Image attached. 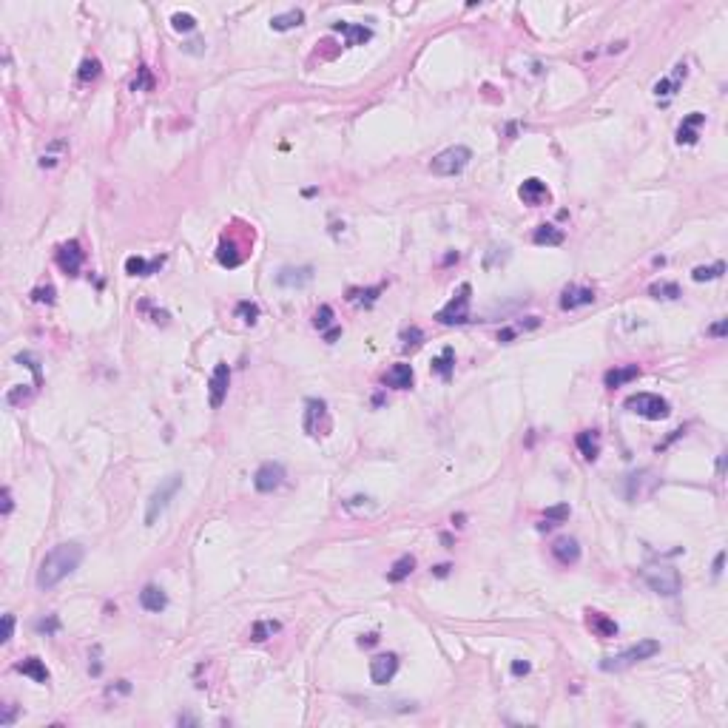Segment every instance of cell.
<instances>
[{
    "instance_id": "cell-25",
    "label": "cell",
    "mask_w": 728,
    "mask_h": 728,
    "mask_svg": "<svg viewBox=\"0 0 728 728\" xmlns=\"http://www.w3.org/2000/svg\"><path fill=\"white\" fill-rule=\"evenodd\" d=\"M685 74H688V66H685V63H677L672 77H663V80L655 86V94H657V97H672V94H677L680 83L685 80Z\"/></svg>"
},
{
    "instance_id": "cell-3",
    "label": "cell",
    "mask_w": 728,
    "mask_h": 728,
    "mask_svg": "<svg viewBox=\"0 0 728 728\" xmlns=\"http://www.w3.org/2000/svg\"><path fill=\"white\" fill-rule=\"evenodd\" d=\"M657 651H660V643H657V640H640V643H635V646L623 648L620 655L606 657V660L600 663V668H603V672H623V668L635 666V663H640V660L655 657Z\"/></svg>"
},
{
    "instance_id": "cell-26",
    "label": "cell",
    "mask_w": 728,
    "mask_h": 728,
    "mask_svg": "<svg viewBox=\"0 0 728 728\" xmlns=\"http://www.w3.org/2000/svg\"><path fill=\"white\" fill-rule=\"evenodd\" d=\"M217 259H219V265H225V267H239V265L245 262V251H239V245H236V242L222 239L219 247H217Z\"/></svg>"
},
{
    "instance_id": "cell-45",
    "label": "cell",
    "mask_w": 728,
    "mask_h": 728,
    "mask_svg": "<svg viewBox=\"0 0 728 728\" xmlns=\"http://www.w3.org/2000/svg\"><path fill=\"white\" fill-rule=\"evenodd\" d=\"M14 638V615H3V638L0 643H9Z\"/></svg>"
},
{
    "instance_id": "cell-12",
    "label": "cell",
    "mask_w": 728,
    "mask_h": 728,
    "mask_svg": "<svg viewBox=\"0 0 728 728\" xmlns=\"http://www.w3.org/2000/svg\"><path fill=\"white\" fill-rule=\"evenodd\" d=\"M398 672V657L393 655V651H387V655H378L370 660V680L376 685H387Z\"/></svg>"
},
{
    "instance_id": "cell-55",
    "label": "cell",
    "mask_w": 728,
    "mask_h": 728,
    "mask_svg": "<svg viewBox=\"0 0 728 728\" xmlns=\"http://www.w3.org/2000/svg\"><path fill=\"white\" fill-rule=\"evenodd\" d=\"M450 569H452L450 563H441V566H435V569H433V574H435V578H447Z\"/></svg>"
},
{
    "instance_id": "cell-29",
    "label": "cell",
    "mask_w": 728,
    "mask_h": 728,
    "mask_svg": "<svg viewBox=\"0 0 728 728\" xmlns=\"http://www.w3.org/2000/svg\"><path fill=\"white\" fill-rule=\"evenodd\" d=\"M563 239H566V234L561 231V228H555V225H538V228H535V234H532L535 245H546V247L563 245Z\"/></svg>"
},
{
    "instance_id": "cell-6",
    "label": "cell",
    "mask_w": 728,
    "mask_h": 728,
    "mask_svg": "<svg viewBox=\"0 0 728 728\" xmlns=\"http://www.w3.org/2000/svg\"><path fill=\"white\" fill-rule=\"evenodd\" d=\"M470 299H472V284L470 282L458 284L452 299L435 313V321L438 324H467L470 321Z\"/></svg>"
},
{
    "instance_id": "cell-22",
    "label": "cell",
    "mask_w": 728,
    "mask_h": 728,
    "mask_svg": "<svg viewBox=\"0 0 728 728\" xmlns=\"http://www.w3.org/2000/svg\"><path fill=\"white\" fill-rule=\"evenodd\" d=\"M140 606L145 609V611H162L165 606H168V595H165V589H160V586H154V583H148V586H143V592H140Z\"/></svg>"
},
{
    "instance_id": "cell-37",
    "label": "cell",
    "mask_w": 728,
    "mask_h": 728,
    "mask_svg": "<svg viewBox=\"0 0 728 728\" xmlns=\"http://www.w3.org/2000/svg\"><path fill=\"white\" fill-rule=\"evenodd\" d=\"M723 274H725V265L723 262H717L712 267H703L700 265V267H694V271H692V279L694 282H708V279H720Z\"/></svg>"
},
{
    "instance_id": "cell-9",
    "label": "cell",
    "mask_w": 728,
    "mask_h": 728,
    "mask_svg": "<svg viewBox=\"0 0 728 728\" xmlns=\"http://www.w3.org/2000/svg\"><path fill=\"white\" fill-rule=\"evenodd\" d=\"M54 259H57V265H60V271L66 276H77L80 267H83L86 254H83V247H80L77 239H69V242H63L60 247H57V256Z\"/></svg>"
},
{
    "instance_id": "cell-40",
    "label": "cell",
    "mask_w": 728,
    "mask_h": 728,
    "mask_svg": "<svg viewBox=\"0 0 728 728\" xmlns=\"http://www.w3.org/2000/svg\"><path fill=\"white\" fill-rule=\"evenodd\" d=\"M313 324L319 330H330V324H333V308H330V304H321V308L316 311Z\"/></svg>"
},
{
    "instance_id": "cell-23",
    "label": "cell",
    "mask_w": 728,
    "mask_h": 728,
    "mask_svg": "<svg viewBox=\"0 0 728 728\" xmlns=\"http://www.w3.org/2000/svg\"><path fill=\"white\" fill-rule=\"evenodd\" d=\"M165 256H157V259H143V256H128L125 259V274L128 276H151V274H157L160 267H162Z\"/></svg>"
},
{
    "instance_id": "cell-44",
    "label": "cell",
    "mask_w": 728,
    "mask_h": 728,
    "mask_svg": "<svg viewBox=\"0 0 728 728\" xmlns=\"http://www.w3.org/2000/svg\"><path fill=\"white\" fill-rule=\"evenodd\" d=\"M34 629L40 631V635H54V631L60 629V620H57V615H49V618H43V620H37Z\"/></svg>"
},
{
    "instance_id": "cell-21",
    "label": "cell",
    "mask_w": 728,
    "mask_h": 728,
    "mask_svg": "<svg viewBox=\"0 0 728 728\" xmlns=\"http://www.w3.org/2000/svg\"><path fill=\"white\" fill-rule=\"evenodd\" d=\"M385 385L393 387V390H410L413 387V367L404 364V361L393 364V367L387 370V376H385Z\"/></svg>"
},
{
    "instance_id": "cell-52",
    "label": "cell",
    "mask_w": 728,
    "mask_h": 728,
    "mask_svg": "<svg viewBox=\"0 0 728 728\" xmlns=\"http://www.w3.org/2000/svg\"><path fill=\"white\" fill-rule=\"evenodd\" d=\"M723 563H725V552H717V558H714V569H712V572H714V578H720V574H723Z\"/></svg>"
},
{
    "instance_id": "cell-54",
    "label": "cell",
    "mask_w": 728,
    "mask_h": 728,
    "mask_svg": "<svg viewBox=\"0 0 728 728\" xmlns=\"http://www.w3.org/2000/svg\"><path fill=\"white\" fill-rule=\"evenodd\" d=\"M9 512H12V489L6 487L3 489V515H9Z\"/></svg>"
},
{
    "instance_id": "cell-5",
    "label": "cell",
    "mask_w": 728,
    "mask_h": 728,
    "mask_svg": "<svg viewBox=\"0 0 728 728\" xmlns=\"http://www.w3.org/2000/svg\"><path fill=\"white\" fill-rule=\"evenodd\" d=\"M470 160H472V151L467 145H450L441 151V154L433 157L430 171L435 177H455L470 165Z\"/></svg>"
},
{
    "instance_id": "cell-24",
    "label": "cell",
    "mask_w": 728,
    "mask_h": 728,
    "mask_svg": "<svg viewBox=\"0 0 728 728\" xmlns=\"http://www.w3.org/2000/svg\"><path fill=\"white\" fill-rule=\"evenodd\" d=\"M574 444H578L581 455L586 458V461H595V458L600 455V433L598 430H583L578 433V438H574Z\"/></svg>"
},
{
    "instance_id": "cell-27",
    "label": "cell",
    "mask_w": 728,
    "mask_h": 728,
    "mask_svg": "<svg viewBox=\"0 0 728 728\" xmlns=\"http://www.w3.org/2000/svg\"><path fill=\"white\" fill-rule=\"evenodd\" d=\"M302 23H304V12L302 9H287V12L271 17V29L274 32H291V29H299Z\"/></svg>"
},
{
    "instance_id": "cell-42",
    "label": "cell",
    "mask_w": 728,
    "mask_h": 728,
    "mask_svg": "<svg viewBox=\"0 0 728 728\" xmlns=\"http://www.w3.org/2000/svg\"><path fill=\"white\" fill-rule=\"evenodd\" d=\"M401 341H404V350H410V348H418L421 341H424V333H421V328H407L404 333H401Z\"/></svg>"
},
{
    "instance_id": "cell-48",
    "label": "cell",
    "mask_w": 728,
    "mask_h": 728,
    "mask_svg": "<svg viewBox=\"0 0 728 728\" xmlns=\"http://www.w3.org/2000/svg\"><path fill=\"white\" fill-rule=\"evenodd\" d=\"M57 148H63V143H57ZM57 162H60V160H57V154H43L40 157V168H54Z\"/></svg>"
},
{
    "instance_id": "cell-14",
    "label": "cell",
    "mask_w": 728,
    "mask_h": 728,
    "mask_svg": "<svg viewBox=\"0 0 728 728\" xmlns=\"http://www.w3.org/2000/svg\"><path fill=\"white\" fill-rule=\"evenodd\" d=\"M311 282H313V267H311V265L282 267V271L276 274V284H279V287H291V291H296V287H304V284H311Z\"/></svg>"
},
{
    "instance_id": "cell-16",
    "label": "cell",
    "mask_w": 728,
    "mask_h": 728,
    "mask_svg": "<svg viewBox=\"0 0 728 728\" xmlns=\"http://www.w3.org/2000/svg\"><path fill=\"white\" fill-rule=\"evenodd\" d=\"M518 197L526 202V205H544V202H549V188H546V182L544 180H538V177H529V180H524L521 182V188H518Z\"/></svg>"
},
{
    "instance_id": "cell-18",
    "label": "cell",
    "mask_w": 728,
    "mask_h": 728,
    "mask_svg": "<svg viewBox=\"0 0 728 728\" xmlns=\"http://www.w3.org/2000/svg\"><path fill=\"white\" fill-rule=\"evenodd\" d=\"M703 123H705V114H700V111H692L688 117H683V123L677 128V143L680 145H694L700 140Z\"/></svg>"
},
{
    "instance_id": "cell-56",
    "label": "cell",
    "mask_w": 728,
    "mask_h": 728,
    "mask_svg": "<svg viewBox=\"0 0 728 728\" xmlns=\"http://www.w3.org/2000/svg\"><path fill=\"white\" fill-rule=\"evenodd\" d=\"M359 643L361 646H373V643H378V635H367V638H361Z\"/></svg>"
},
{
    "instance_id": "cell-7",
    "label": "cell",
    "mask_w": 728,
    "mask_h": 728,
    "mask_svg": "<svg viewBox=\"0 0 728 728\" xmlns=\"http://www.w3.org/2000/svg\"><path fill=\"white\" fill-rule=\"evenodd\" d=\"M623 407L629 413L640 415V418H648V421H660V418H666L668 413H672V410H668V401L663 396H657V393H635V396H629L623 401Z\"/></svg>"
},
{
    "instance_id": "cell-4",
    "label": "cell",
    "mask_w": 728,
    "mask_h": 728,
    "mask_svg": "<svg viewBox=\"0 0 728 728\" xmlns=\"http://www.w3.org/2000/svg\"><path fill=\"white\" fill-rule=\"evenodd\" d=\"M643 581L648 583L651 592H657L663 598H675L680 586H683V578L675 566H666V563H657V566H646L643 569Z\"/></svg>"
},
{
    "instance_id": "cell-28",
    "label": "cell",
    "mask_w": 728,
    "mask_h": 728,
    "mask_svg": "<svg viewBox=\"0 0 728 728\" xmlns=\"http://www.w3.org/2000/svg\"><path fill=\"white\" fill-rule=\"evenodd\" d=\"M14 668H17L21 675L32 677L34 683H49V668H46V663H43L40 657H26L23 663H17Z\"/></svg>"
},
{
    "instance_id": "cell-30",
    "label": "cell",
    "mask_w": 728,
    "mask_h": 728,
    "mask_svg": "<svg viewBox=\"0 0 728 728\" xmlns=\"http://www.w3.org/2000/svg\"><path fill=\"white\" fill-rule=\"evenodd\" d=\"M413 569H415V558L413 555H401V558L390 566V572H387V581L390 583H401L404 578H410L413 574Z\"/></svg>"
},
{
    "instance_id": "cell-41",
    "label": "cell",
    "mask_w": 728,
    "mask_h": 728,
    "mask_svg": "<svg viewBox=\"0 0 728 728\" xmlns=\"http://www.w3.org/2000/svg\"><path fill=\"white\" fill-rule=\"evenodd\" d=\"M236 316H242V321H247V324H254L259 319V304H254V302H239L236 304Z\"/></svg>"
},
{
    "instance_id": "cell-47",
    "label": "cell",
    "mask_w": 728,
    "mask_h": 728,
    "mask_svg": "<svg viewBox=\"0 0 728 728\" xmlns=\"http://www.w3.org/2000/svg\"><path fill=\"white\" fill-rule=\"evenodd\" d=\"M131 683L128 680H117V685H108V694H128Z\"/></svg>"
},
{
    "instance_id": "cell-51",
    "label": "cell",
    "mask_w": 728,
    "mask_h": 728,
    "mask_svg": "<svg viewBox=\"0 0 728 728\" xmlns=\"http://www.w3.org/2000/svg\"><path fill=\"white\" fill-rule=\"evenodd\" d=\"M708 333L717 336V339H723V336H725V319H720L717 324H712V328H708Z\"/></svg>"
},
{
    "instance_id": "cell-39",
    "label": "cell",
    "mask_w": 728,
    "mask_h": 728,
    "mask_svg": "<svg viewBox=\"0 0 728 728\" xmlns=\"http://www.w3.org/2000/svg\"><path fill=\"white\" fill-rule=\"evenodd\" d=\"M171 26H174V32H194L197 29V17L188 14V12H177L174 17H171Z\"/></svg>"
},
{
    "instance_id": "cell-17",
    "label": "cell",
    "mask_w": 728,
    "mask_h": 728,
    "mask_svg": "<svg viewBox=\"0 0 728 728\" xmlns=\"http://www.w3.org/2000/svg\"><path fill=\"white\" fill-rule=\"evenodd\" d=\"M586 626L595 631V638H600V640H611V638H618V623L611 620L609 615H603V611H586Z\"/></svg>"
},
{
    "instance_id": "cell-13",
    "label": "cell",
    "mask_w": 728,
    "mask_h": 728,
    "mask_svg": "<svg viewBox=\"0 0 728 728\" xmlns=\"http://www.w3.org/2000/svg\"><path fill=\"white\" fill-rule=\"evenodd\" d=\"M595 302V291L592 287H583V284H566L563 293H561V308L563 311H578V308H586V304Z\"/></svg>"
},
{
    "instance_id": "cell-1",
    "label": "cell",
    "mask_w": 728,
    "mask_h": 728,
    "mask_svg": "<svg viewBox=\"0 0 728 728\" xmlns=\"http://www.w3.org/2000/svg\"><path fill=\"white\" fill-rule=\"evenodd\" d=\"M83 546L80 544H57L51 552H46V558L40 561V569H37V586L40 589H54L57 583H63L69 574L83 563Z\"/></svg>"
},
{
    "instance_id": "cell-20",
    "label": "cell",
    "mask_w": 728,
    "mask_h": 728,
    "mask_svg": "<svg viewBox=\"0 0 728 728\" xmlns=\"http://www.w3.org/2000/svg\"><path fill=\"white\" fill-rule=\"evenodd\" d=\"M638 376H640V367H638V364H623V367L606 370V376H603V385H606L609 390H618V387L629 385V381H635Z\"/></svg>"
},
{
    "instance_id": "cell-46",
    "label": "cell",
    "mask_w": 728,
    "mask_h": 728,
    "mask_svg": "<svg viewBox=\"0 0 728 728\" xmlns=\"http://www.w3.org/2000/svg\"><path fill=\"white\" fill-rule=\"evenodd\" d=\"M17 717V708L14 705H3V714H0V725H12Z\"/></svg>"
},
{
    "instance_id": "cell-19",
    "label": "cell",
    "mask_w": 728,
    "mask_h": 728,
    "mask_svg": "<svg viewBox=\"0 0 728 728\" xmlns=\"http://www.w3.org/2000/svg\"><path fill=\"white\" fill-rule=\"evenodd\" d=\"M333 32H341L344 34V40H348V46H364L367 40H373V29L370 26H364V23H333Z\"/></svg>"
},
{
    "instance_id": "cell-50",
    "label": "cell",
    "mask_w": 728,
    "mask_h": 728,
    "mask_svg": "<svg viewBox=\"0 0 728 728\" xmlns=\"http://www.w3.org/2000/svg\"><path fill=\"white\" fill-rule=\"evenodd\" d=\"M498 251H501V247H498ZM495 256H498V254H495V247H492V251L487 254V259H484V267H492V262H495ZM501 259H509V251H507V247H504V254H501Z\"/></svg>"
},
{
    "instance_id": "cell-11",
    "label": "cell",
    "mask_w": 728,
    "mask_h": 728,
    "mask_svg": "<svg viewBox=\"0 0 728 728\" xmlns=\"http://www.w3.org/2000/svg\"><path fill=\"white\" fill-rule=\"evenodd\" d=\"M284 484V467L279 461H265L256 472H254V487L259 492H274Z\"/></svg>"
},
{
    "instance_id": "cell-49",
    "label": "cell",
    "mask_w": 728,
    "mask_h": 728,
    "mask_svg": "<svg viewBox=\"0 0 728 728\" xmlns=\"http://www.w3.org/2000/svg\"><path fill=\"white\" fill-rule=\"evenodd\" d=\"M512 675H515V677L529 675V663H526V660H515V663H512Z\"/></svg>"
},
{
    "instance_id": "cell-36",
    "label": "cell",
    "mask_w": 728,
    "mask_h": 728,
    "mask_svg": "<svg viewBox=\"0 0 728 728\" xmlns=\"http://www.w3.org/2000/svg\"><path fill=\"white\" fill-rule=\"evenodd\" d=\"M103 74V63L97 60V57H86V60L80 63V69H77V77L83 80V83H88V80H97Z\"/></svg>"
},
{
    "instance_id": "cell-31",
    "label": "cell",
    "mask_w": 728,
    "mask_h": 728,
    "mask_svg": "<svg viewBox=\"0 0 728 728\" xmlns=\"http://www.w3.org/2000/svg\"><path fill=\"white\" fill-rule=\"evenodd\" d=\"M452 367H455V350L452 348H444L441 356L433 359V373L441 376V378H450L452 376Z\"/></svg>"
},
{
    "instance_id": "cell-34",
    "label": "cell",
    "mask_w": 728,
    "mask_h": 728,
    "mask_svg": "<svg viewBox=\"0 0 728 728\" xmlns=\"http://www.w3.org/2000/svg\"><path fill=\"white\" fill-rule=\"evenodd\" d=\"M648 293L655 299H666V302H675L680 299V284L677 282H655L648 287Z\"/></svg>"
},
{
    "instance_id": "cell-35",
    "label": "cell",
    "mask_w": 728,
    "mask_h": 728,
    "mask_svg": "<svg viewBox=\"0 0 728 728\" xmlns=\"http://www.w3.org/2000/svg\"><path fill=\"white\" fill-rule=\"evenodd\" d=\"M385 291V284H376V287H367V291H359V287H353V291L348 293V299L350 302H356V304H364V308H370V304L378 299V293Z\"/></svg>"
},
{
    "instance_id": "cell-43",
    "label": "cell",
    "mask_w": 728,
    "mask_h": 728,
    "mask_svg": "<svg viewBox=\"0 0 728 728\" xmlns=\"http://www.w3.org/2000/svg\"><path fill=\"white\" fill-rule=\"evenodd\" d=\"M54 296H57V291H54L51 284H46V287H34V291H32V302H46V304H51Z\"/></svg>"
},
{
    "instance_id": "cell-8",
    "label": "cell",
    "mask_w": 728,
    "mask_h": 728,
    "mask_svg": "<svg viewBox=\"0 0 728 728\" xmlns=\"http://www.w3.org/2000/svg\"><path fill=\"white\" fill-rule=\"evenodd\" d=\"M304 433L308 435H324L330 433V415H328V404L321 398H311L304 404Z\"/></svg>"
},
{
    "instance_id": "cell-15",
    "label": "cell",
    "mask_w": 728,
    "mask_h": 728,
    "mask_svg": "<svg viewBox=\"0 0 728 728\" xmlns=\"http://www.w3.org/2000/svg\"><path fill=\"white\" fill-rule=\"evenodd\" d=\"M552 555L561 566H574L581 561V544L574 538H569V535H563V538H558L552 544Z\"/></svg>"
},
{
    "instance_id": "cell-33",
    "label": "cell",
    "mask_w": 728,
    "mask_h": 728,
    "mask_svg": "<svg viewBox=\"0 0 728 728\" xmlns=\"http://www.w3.org/2000/svg\"><path fill=\"white\" fill-rule=\"evenodd\" d=\"M569 515H572L569 504H555V507H549V509L544 512V524H541V529H549V526L563 524V521L569 518Z\"/></svg>"
},
{
    "instance_id": "cell-2",
    "label": "cell",
    "mask_w": 728,
    "mask_h": 728,
    "mask_svg": "<svg viewBox=\"0 0 728 728\" xmlns=\"http://www.w3.org/2000/svg\"><path fill=\"white\" fill-rule=\"evenodd\" d=\"M180 489H182V472H171L168 478H162L160 487L151 492L148 504H145V526H154L160 521V515L168 509L171 498H174Z\"/></svg>"
},
{
    "instance_id": "cell-32",
    "label": "cell",
    "mask_w": 728,
    "mask_h": 728,
    "mask_svg": "<svg viewBox=\"0 0 728 728\" xmlns=\"http://www.w3.org/2000/svg\"><path fill=\"white\" fill-rule=\"evenodd\" d=\"M279 629H282L279 620H256V623L251 626V640H254V643H265L267 638H274Z\"/></svg>"
},
{
    "instance_id": "cell-53",
    "label": "cell",
    "mask_w": 728,
    "mask_h": 728,
    "mask_svg": "<svg viewBox=\"0 0 728 728\" xmlns=\"http://www.w3.org/2000/svg\"><path fill=\"white\" fill-rule=\"evenodd\" d=\"M339 336H341V328H330V330H324V341H328V344H333Z\"/></svg>"
},
{
    "instance_id": "cell-38",
    "label": "cell",
    "mask_w": 728,
    "mask_h": 728,
    "mask_svg": "<svg viewBox=\"0 0 728 728\" xmlns=\"http://www.w3.org/2000/svg\"><path fill=\"white\" fill-rule=\"evenodd\" d=\"M154 88V77H151V69L148 66H140L137 69V77L131 83V91H151Z\"/></svg>"
},
{
    "instance_id": "cell-10",
    "label": "cell",
    "mask_w": 728,
    "mask_h": 728,
    "mask_svg": "<svg viewBox=\"0 0 728 728\" xmlns=\"http://www.w3.org/2000/svg\"><path fill=\"white\" fill-rule=\"evenodd\" d=\"M228 385H231V367H228L225 361H219L214 367V373H210V381H208V401L214 410L222 407V401L228 396Z\"/></svg>"
}]
</instances>
